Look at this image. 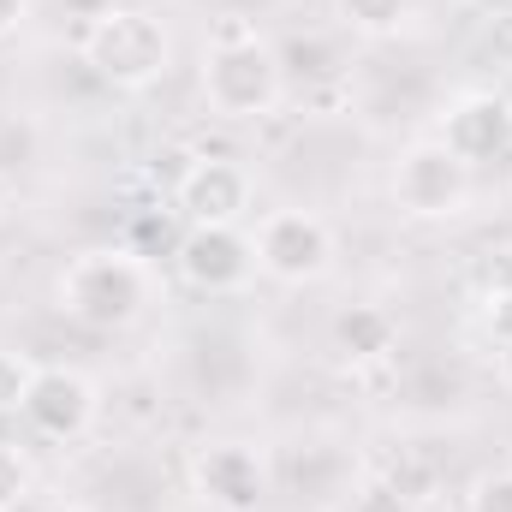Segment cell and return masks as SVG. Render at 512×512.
<instances>
[{
	"label": "cell",
	"instance_id": "obj_21",
	"mask_svg": "<svg viewBox=\"0 0 512 512\" xmlns=\"http://www.w3.org/2000/svg\"><path fill=\"white\" fill-rule=\"evenodd\" d=\"M6 429H12V417H6V411H0V447H6Z\"/></svg>",
	"mask_w": 512,
	"mask_h": 512
},
{
	"label": "cell",
	"instance_id": "obj_5",
	"mask_svg": "<svg viewBox=\"0 0 512 512\" xmlns=\"http://www.w3.org/2000/svg\"><path fill=\"white\" fill-rule=\"evenodd\" d=\"M256 268L280 286H310L334 268V233L310 209H274L256 227Z\"/></svg>",
	"mask_w": 512,
	"mask_h": 512
},
{
	"label": "cell",
	"instance_id": "obj_1",
	"mask_svg": "<svg viewBox=\"0 0 512 512\" xmlns=\"http://www.w3.org/2000/svg\"><path fill=\"white\" fill-rule=\"evenodd\" d=\"M54 298L72 322L96 328V334H114L131 328L149 304V268L137 251H84L72 256L54 280Z\"/></svg>",
	"mask_w": 512,
	"mask_h": 512
},
{
	"label": "cell",
	"instance_id": "obj_3",
	"mask_svg": "<svg viewBox=\"0 0 512 512\" xmlns=\"http://www.w3.org/2000/svg\"><path fill=\"white\" fill-rule=\"evenodd\" d=\"M78 48H84V66L114 90H149L173 60V42H167L161 18L143 12V6H108L102 18L84 24Z\"/></svg>",
	"mask_w": 512,
	"mask_h": 512
},
{
	"label": "cell",
	"instance_id": "obj_17",
	"mask_svg": "<svg viewBox=\"0 0 512 512\" xmlns=\"http://www.w3.org/2000/svg\"><path fill=\"white\" fill-rule=\"evenodd\" d=\"M24 6H30V0H0V42L24 24Z\"/></svg>",
	"mask_w": 512,
	"mask_h": 512
},
{
	"label": "cell",
	"instance_id": "obj_7",
	"mask_svg": "<svg viewBox=\"0 0 512 512\" xmlns=\"http://www.w3.org/2000/svg\"><path fill=\"white\" fill-rule=\"evenodd\" d=\"M24 423L36 435H48V441H78L96 423V387H90V376H78L66 364L36 370V382L24 393Z\"/></svg>",
	"mask_w": 512,
	"mask_h": 512
},
{
	"label": "cell",
	"instance_id": "obj_12",
	"mask_svg": "<svg viewBox=\"0 0 512 512\" xmlns=\"http://www.w3.org/2000/svg\"><path fill=\"white\" fill-rule=\"evenodd\" d=\"M340 18L358 36H393L411 18V0H340Z\"/></svg>",
	"mask_w": 512,
	"mask_h": 512
},
{
	"label": "cell",
	"instance_id": "obj_13",
	"mask_svg": "<svg viewBox=\"0 0 512 512\" xmlns=\"http://www.w3.org/2000/svg\"><path fill=\"white\" fill-rule=\"evenodd\" d=\"M30 382H36V364H30L24 352H0V411H6V417H18V411H24Z\"/></svg>",
	"mask_w": 512,
	"mask_h": 512
},
{
	"label": "cell",
	"instance_id": "obj_18",
	"mask_svg": "<svg viewBox=\"0 0 512 512\" xmlns=\"http://www.w3.org/2000/svg\"><path fill=\"white\" fill-rule=\"evenodd\" d=\"M108 6H114V0H66V12H72V18H84V24H90V18H102Z\"/></svg>",
	"mask_w": 512,
	"mask_h": 512
},
{
	"label": "cell",
	"instance_id": "obj_15",
	"mask_svg": "<svg viewBox=\"0 0 512 512\" xmlns=\"http://www.w3.org/2000/svg\"><path fill=\"white\" fill-rule=\"evenodd\" d=\"M471 512H512V471L483 477V483H477V495H471Z\"/></svg>",
	"mask_w": 512,
	"mask_h": 512
},
{
	"label": "cell",
	"instance_id": "obj_22",
	"mask_svg": "<svg viewBox=\"0 0 512 512\" xmlns=\"http://www.w3.org/2000/svg\"><path fill=\"white\" fill-rule=\"evenodd\" d=\"M0 512H6V507H0Z\"/></svg>",
	"mask_w": 512,
	"mask_h": 512
},
{
	"label": "cell",
	"instance_id": "obj_4",
	"mask_svg": "<svg viewBox=\"0 0 512 512\" xmlns=\"http://www.w3.org/2000/svg\"><path fill=\"white\" fill-rule=\"evenodd\" d=\"M393 203H399L411 221H453V215H465V203H471V167H465L441 137L411 143V149L399 155V167H393Z\"/></svg>",
	"mask_w": 512,
	"mask_h": 512
},
{
	"label": "cell",
	"instance_id": "obj_2",
	"mask_svg": "<svg viewBox=\"0 0 512 512\" xmlns=\"http://www.w3.org/2000/svg\"><path fill=\"white\" fill-rule=\"evenodd\" d=\"M286 66L256 30H221L203 60V102L215 120H262L280 102Z\"/></svg>",
	"mask_w": 512,
	"mask_h": 512
},
{
	"label": "cell",
	"instance_id": "obj_16",
	"mask_svg": "<svg viewBox=\"0 0 512 512\" xmlns=\"http://www.w3.org/2000/svg\"><path fill=\"white\" fill-rule=\"evenodd\" d=\"M489 322H495V334H501V340H512V286H507V292H495Z\"/></svg>",
	"mask_w": 512,
	"mask_h": 512
},
{
	"label": "cell",
	"instance_id": "obj_9",
	"mask_svg": "<svg viewBox=\"0 0 512 512\" xmlns=\"http://www.w3.org/2000/svg\"><path fill=\"white\" fill-rule=\"evenodd\" d=\"M251 209V173L239 161H191L179 179V215L191 227H239V215Z\"/></svg>",
	"mask_w": 512,
	"mask_h": 512
},
{
	"label": "cell",
	"instance_id": "obj_10",
	"mask_svg": "<svg viewBox=\"0 0 512 512\" xmlns=\"http://www.w3.org/2000/svg\"><path fill=\"white\" fill-rule=\"evenodd\" d=\"M441 143H447L465 167H483V161L512 155V102H507V96H495V90L459 96V102L447 108Z\"/></svg>",
	"mask_w": 512,
	"mask_h": 512
},
{
	"label": "cell",
	"instance_id": "obj_20",
	"mask_svg": "<svg viewBox=\"0 0 512 512\" xmlns=\"http://www.w3.org/2000/svg\"><path fill=\"white\" fill-rule=\"evenodd\" d=\"M6 203H12V185H6V173H0V215H6Z\"/></svg>",
	"mask_w": 512,
	"mask_h": 512
},
{
	"label": "cell",
	"instance_id": "obj_8",
	"mask_svg": "<svg viewBox=\"0 0 512 512\" xmlns=\"http://www.w3.org/2000/svg\"><path fill=\"white\" fill-rule=\"evenodd\" d=\"M173 256H179V274H185L197 292H209V298L239 292L256 268V245L239 227H191Z\"/></svg>",
	"mask_w": 512,
	"mask_h": 512
},
{
	"label": "cell",
	"instance_id": "obj_6",
	"mask_svg": "<svg viewBox=\"0 0 512 512\" xmlns=\"http://www.w3.org/2000/svg\"><path fill=\"white\" fill-rule=\"evenodd\" d=\"M191 489L215 512H256L268 495V465L245 441H215L191 459Z\"/></svg>",
	"mask_w": 512,
	"mask_h": 512
},
{
	"label": "cell",
	"instance_id": "obj_14",
	"mask_svg": "<svg viewBox=\"0 0 512 512\" xmlns=\"http://www.w3.org/2000/svg\"><path fill=\"white\" fill-rule=\"evenodd\" d=\"M24 495H30V465H24L12 447H0V507L12 512Z\"/></svg>",
	"mask_w": 512,
	"mask_h": 512
},
{
	"label": "cell",
	"instance_id": "obj_11",
	"mask_svg": "<svg viewBox=\"0 0 512 512\" xmlns=\"http://www.w3.org/2000/svg\"><path fill=\"white\" fill-rule=\"evenodd\" d=\"M399 340V322L387 316L382 304H346L334 316V352L346 364H382Z\"/></svg>",
	"mask_w": 512,
	"mask_h": 512
},
{
	"label": "cell",
	"instance_id": "obj_19",
	"mask_svg": "<svg viewBox=\"0 0 512 512\" xmlns=\"http://www.w3.org/2000/svg\"><path fill=\"white\" fill-rule=\"evenodd\" d=\"M501 382L512 387V340H501Z\"/></svg>",
	"mask_w": 512,
	"mask_h": 512
}]
</instances>
